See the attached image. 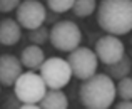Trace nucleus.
<instances>
[{"mask_svg": "<svg viewBox=\"0 0 132 109\" xmlns=\"http://www.w3.org/2000/svg\"><path fill=\"white\" fill-rule=\"evenodd\" d=\"M97 24L110 35H126L132 30V0H102L97 7Z\"/></svg>", "mask_w": 132, "mask_h": 109, "instance_id": "obj_1", "label": "nucleus"}, {"mask_svg": "<svg viewBox=\"0 0 132 109\" xmlns=\"http://www.w3.org/2000/svg\"><path fill=\"white\" fill-rule=\"evenodd\" d=\"M117 96L116 82L107 74H94L82 81L79 89V99L87 109H109Z\"/></svg>", "mask_w": 132, "mask_h": 109, "instance_id": "obj_2", "label": "nucleus"}, {"mask_svg": "<svg viewBox=\"0 0 132 109\" xmlns=\"http://www.w3.org/2000/svg\"><path fill=\"white\" fill-rule=\"evenodd\" d=\"M45 92H47V86L44 79L40 77V74L34 71L22 72V76L13 84V94L19 97L22 104H39Z\"/></svg>", "mask_w": 132, "mask_h": 109, "instance_id": "obj_3", "label": "nucleus"}, {"mask_svg": "<svg viewBox=\"0 0 132 109\" xmlns=\"http://www.w3.org/2000/svg\"><path fill=\"white\" fill-rule=\"evenodd\" d=\"M48 42L57 50L72 52L74 49H77L80 45L82 32L75 22H72V20H60V22H55L50 27Z\"/></svg>", "mask_w": 132, "mask_h": 109, "instance_id": "obj_4", "label": "nucleus"}, {"mask_svg": "<svg viewBox=\"0 0 132 109\" xmlns=\"http://www.w3.org/2000/svg\"><path fill=\"white\" fill-rule=\"evenodd\" d=\"M39 72H40V77L44 79L45 86H47V89H62L72 79L70 66L65 59H60V57L45 59Z\"/></svg>", "mask_w": 132, "mask_h": 109, "instance_id": "obj_5", "label": "nucleus"}, {"mask_svg": "<svg viewBox=\"0 0 132 109\" xmlns=\"http://www.w3.org/2000/svg\"><path fill=\"white\" fill-rule=\"evenodd\" d=\"M67 62L70 66L72 76L77 77L79 81L92 77L94 74H97V67H99V59L95 52L90 50L89 47H80V45L69 54Z\"/></svg>", "mask_w": 132, "mask_h": 109, "instance_id": "obj_6", "label": "nucleus"}, {"mask_svg": "<svg viewBox=\"0 0 132 109\" xmlns=\"http://www.w3.org/2000/svg\"><path fill=\"white\" fill-rule=\"evenodd\" d=\"M15 12L17 22L20 24L22 29L27 30L37 29V27L44 25V22L47 20V10H45L44 3H40L39 0H22V3Z\"/></svg>", "mask_w": 132, "mask_h": 109, "instance_id": "obj_7", "label": "nucleus"}, {"mask_svg": "<svg viewBox=\"0 0 132 109\" xmlns=\"http://www.w3.org/2000/svg\"><path fill=\"white\" fill-rule=\"evenodd\" d=\"M95 55L100 62H104L105 66L114 64V62L120 61V59L126 55V47H124L122 40L117 35H107L100 37L95 42Z\"/></svg>", "mask_w": 132, "mask_h": 109, "instance_id": "obj_8", "label": "nucleus"}, {"mask_svg": "<svg viewBox=\"0 0 132 109\" xmlns=\"http://www.w3.org/2000/svg\"><path fill=\"white\" fill-rule=\"evenodd\" d=\"M23 66L19 57L12 54H2L0 55V86L12 87L15 81L22 76Z\"/></svg>", "mask_w": 132, "mask_h": 109, "instance_id": "obj_9", "label": "nucleus"}, {"mask_svg": "<svg viewBox=\"0 0 132 109\" xmlns=\"http://www.w3.org/2000/svg\"><path fill=\"white\" fill-rule=\"evenodd\" d=\"M45 61V52L42 50V47L40 45H27L25 49L22 50V54H20V62H22V66L27 69V71H40V67H42Z\"/></svg>", "mask_w": 132, "mask_h": 109, "instance_id": "obj_10", "label": "nucleus"}, {"mask_svg": "<svg viewBox=\"0 0 132 109\" xmlns=\"http://www.w3.org/2000/svg\"><path fill=\"white\" fill-rule=\"evenodd\" d=\"M22 39V27L17 22V19L0 20V44L2 45H15Z\"/></svg>", "mask_w": 132, "mask_h": 109, "instance_id": "obj_11", "label": "nucleus"}, {"mask_svg": "<svg viewBox=\"0 0 132 109\" xmlns=\"http://www.w3.org/2000/svg\"><path fill=\"white\" fill-rule=\"evenodd\" d=\"M40 109H67L69 99L60 89H47L45 96L39 103Z\"/></svg>", "mask_w": 132, "mask_h": 109, "instance_id": "obj_12", "label": "nucleus"}, {"mask_svg": "<svg viewBox=\"0 0 132 109\" xmlns=\"http://www.w3.org/2000/svg\"><path fill=\"white\" fill-rule=\"evenodd\" d=\"M105 69H107V76H110L114 81H120L129 76V72L132 69V62L127 55H124L120 61L114 62V64H109Z\"/></svg>", "mask_w": 132, "mask_h": 109, "instance_id": "obj_13", "label": "nucleus"}, {"mask_svg": "<svg viewBox=\"0 0 132 109\" xmlns=\"http://www.w3.org/2000/svg\"><path fill=\"white\" fill-rule=\"evenodd\" d=\"M97 10V0H74L72 12L77 17H89Z\"/></svg>", "mask_w": 132, "mask_h": 109, "instance_id": "obj_14", "label": "nucleus"}, {"mask_svg": "<svg viewBox=\"0 0 132 109\" xmlns=\"http://www.w3.org/2000/svg\"><path fill=\"white\" fill-rule=\"evenodd\" d=\"M48 37H50V29H47L45 25H40L37 29H30L27 32V39H29L30 44L40 45V47H42L45 42H48Z\"/></svg>", "mask_w": 132, "mask_h": 109, "instance_id": "obj_15", "label": "nucleus"}, {"mask_svg": "<svg viewBox=\"0 0 132 109\" xmlns=\"http://www.w3.org/2000/svg\"><path fill=\"white\" fill-rule=\"evenodd\" d=\"M117 96H120L122 101H132V77H124L116 84Z\"/></svg>", "mask_w": 132, "mask_h": 109, "instance_id": "obj_16", "label": "nucleus"}, {"mask_svg": "<svg viewBox=\"0 0 132 109\" xmlns=\"http://www.w3.org/2000/svg\"><path fill=\"white\" fill-rule=\"evenodd\" d=\"M47 5L54 13H64L67 10H72L74 0H47Z\"/></svg>", "mask_w": 132, "mask_h": 109, "instance_id": "obj_17", "label": "nucleus"}, {"mask_svg": "<svg viewBox=\"0 0 132 109\" xmlns=\"http://www.w3.org/2000/svg\"><path fill=\"white\" fill-rule=\"evenodd\" d=\"M22 0H0V12L2 13H10L19 9Z\"/></svg>", "mask_w": 132, "mask_h": 109, "instance_id": "obj_18", "label": "nucleus"}, {"mask_svg": "<svg viewBox=\"0 0 132 109\" xmlns=\"http://www.w3.org/2000/svg\"><path fill=\"white\" fill-rule=\"evenodd\" d=\"M22 106V103L19 101V97L13 94V96H10L9 99L5 101V104H3V109H19Z\"/></svg>", "mask_w": 132, "mask_h": 109, "instance_id": "obj_19", "label": "nucleus"}, {"mask_svg": "<svg viewBox=\"0 0 132 109\" xmlns=\"http://www.w3.org/2000/svg\"><path fill=\"white\" fill-rule=\"evenodd\" d=\"M114 109H132V101H120L116 104Z\"/></svg>", "mask_w": 132, "mask_h": 109, "instance_id": "obj_20", "label": "nucleus"}, {"mask_svg": "<svg viewBox=\"0 0 132 109\" xmlns=\"http://www.w3.org/2000/svg\"><path fill=\"white\" fill-rule=\"evenodd\" d=\"M19 109H40L39 104H22Z\"/></svg>", "mask_w": 132, "mask_h": 109, "instance_id": "obj_21", "label": "nucleus"}, {"mask_svg": "<svg viewBox=\"0 0 132 109\" xmlns=\"http://www.w3.org/2000/svg\"><path fill=\"white\" fill-rule=\"evenodd\" d=\"M130 44H132V40H130Z\"/></svg>", "mask_w": 132, "mask_h": 109, "instance_id": "obj_22", "label": "nucleus"}, {"mask_svg": "<svg viewBox=\"0 0 132 109\" xmlns=\"http://www.w3.org/2000/svg\"><path fill=\"white\" fill-rule=\"evenodd\" d=\"M85 109H87V107H85Z\"/></svg>", "mask_w": 132, "mask_h": 109, "instance_id": "obj_23", "label": "nucleus"}]
</instances>
